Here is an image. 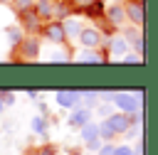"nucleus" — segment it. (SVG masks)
I'll return each instance as SVG.
<instances>
[{"label": "nucleus", "mask_w": 158, "mask_h": 155, "mask_svg": "<svg viewBox=\"0 0 158 155\" xmlns=\"http://www.w3.org/2000/svg\"><path fill=\"white\" fill-rule=\"evenodd\" d=\"M62 22H64L67 37H69V39H79V32L84 30V27H81V22H79V20H77L74 15H72V17H67V20H62Z\"/></svg>", "instance_id": "dca6fc26"}, {"label": "nucleus", "mask_w": 158, "mask_h": 155, "mask_svg": "<svg viewBox=\"0 0 158 155\" xmlns=\"http://www.w3.org/2000/svg\"><path fill=\"white\" fill-rule=\"evenodd\" d=\"M54 101H57L62 108L81 106V91H57V93H54Z\"/></svg>", "instance_id": "f8f14e48"}, {"label": "nucleus", "mask_w": 158, "mask_h": 155, "mask_svg": "<svg viewBox=\"0 0 158 155\" xmlns=\"http://www.w3.org/2000/svg\"><path fill=\"white\" fill-rule=\"evenodd\" d=\"M30 128H32V133L44 135V133H47V118H44V116H35L32 123H30Z\"/></svg>", "instance_id": "aec40b11"}, {"label": "nucleus", "mask_w": 158, "mask_h": 155, "mask_svg": "<svg viewBox=\"0 0 158 155\" xmlns=\"http://www.w3.org/2000/svg\"><path fill=\"white\" fill-rule=\"evenodd\" d=\"M2 108H5V101H2V96H0V111H2Z\"/></svg>", "instance_id": "c85d7f7f"}, {"label": "nucleus", "mask_w": 158, "mask_h": 155, "mask_svg": "<svg viewBox=\"0 0 158 155\" xmlns=\"http://www.w3.org/2000/svg\"><path fill=\"white\" fill-rule=\"evenodd\" d=\"M79 135H81V140L89 145V143H94V140H99V123H86L84 128H79Z\"/></svg>", "instance_id": "2eb2a0df"}, {"label": "nucleus", "mask_w": 158, "mask_h": 155, "mask_svg": "<svg viewBox=\"0 0 158 155\" xmlns=\"http://www.w3.org/2000/svg\"><path fill=\"white\" fill-rule=\"evenodd\" d=\"M106 59H109V54L101 52V49H84V52L77 54V62H84V64H101Z\"/></svg>", "instance_id": "ddd939ff"}, {"label": "nucleus", "mask_w": 158, "mask_h": 155, "mask_svg": "<svg viewBox=\"0 0 158 155\" xmlns=\"http://www.w3.org/2000/svg\"><path fill=\"white\" fill-rule=\"evenodd\" d=\"M114 106L121 111V113H128V116H136L141 111V101H143V93H126V91H116L114 93Z\"/></svg>", "instance_id": "f03ea898"}, {"label": "nucleus", "mask_w": 158, "mask_h": 155, "mask_svg": "<svg viewBox=\"0 0 158 155\" xmlns=\"http://www.w3.org/2000/svg\"><path fill=\"white\" fill-rule=\"evenodd\" d=\"M116 155H133V148H128V145H116Z\"/></svg>", "instance_id": "a878e982"}, {"label": "nucleus", "mask_w": 158, "mask_h": 155, "mask_svg": "<svg viewBox=\"0 0 158 155\" xmlns=\"http://www.w3.org/2000/svg\"><path fill=\"white\" fill-rule=\"evenodd\" d=\"M133 125H136V116H128V113L116 111V113H111L109 118H104V121L99 123V138L106 140V143H111L116 135L128 133Z\"/></svg>", "instance_id": "f257e3e1"}, {"label": "nucleus", "mask_w": 158, "mask_h": 155, "mask_svg": "<svg viewBox=\"0 0 158 155\" xmlns=\"http://www.w3.org/2000/svg\"><path fill=\"white\" fill-rule=\"evenodd\" d=\"M42 25H44V22L40 20V15H37L35 10L20 15V27H22L27 34H40V32H42Z\"/></svg>", "instance_id": "6e6552de"}, {"label": "nucleus", "mask_w": 158, "mask_h": 155, "mask_svg": "<svg viewBox=\"0 0 158 155\" xmlns=\"http://www.w3.org/2000/svg\"><path fill=\"white\" fill-rule=\"evenodd\" d=\"M89 121H91L89 106H74V108H72V113H69V125H72V128H84Z\"/></svg>", "instance_id": "9b49d317"}, {"label": "nucleus", "mask_w": 158, "mask_h": 155, "mask_svg": "<svg viewBox=\"0 0 158 155\" xmlns=\"http://www.w3.org/2000/svg\"><path fill=\"white\" fill-rule=\"evenodd\" d=\"M0 96H2L5 103H12V101H15V93H10V91H5V93H0Z\"/></svg>", "instance_id": "bb28decb"}, {"label": "nucleus", "mask_w": 158, "mask_h": 155, "mask_svg": "<svg viewBox=\"0 0 158 155\" xmlns=\"http://www.w3.org/2000/svg\"><path fill=\"white\" fill-rule=\"evenodd\" d=\"M17 52H20V59H27V62L37 59L40 57V34H25Z\"/></svg>", "instance_id": "423d86ee"}, {"label": "nucleus", "mask_w": 158, "mask_h": 155, "mask_svg": "<svg viewBox=\"0 0 158 155\" xmlns=\"http://www.w3.org/2000/svg\"><path fill=\"white\" fill-rule=\"evenodd\" d=\"M69 5H72V10L74 12H84V15H89V17H101L104 15V2L101 0H67Z\"/></svg>", "instance_id": "39448f33"}, {"label": "nucleus", "mask_w": 158, "mask_h": 155, "mask_svg": "<svg viewBox=\"0 0 158 155\" xmlns=\"http://www.w3.org/2000/svg\"><path fill=\"white\" fill-rule=\"evenodd\" d=\"M7 39H10V47L12 49H17L20 44H22V39H25V30L22 27H7Z\"/></svg>", "instance_id": "a211bd4d"}, {"label": "nucleus", "mask_w": 158, "mask_h": 155, "mask_svg": "<svg viewBox=\"0 0 158 155\" xmlns=\"http://www.w3.org/2000/svg\"><path fill=\"white\" fill-rule=\"evenodd\" d=\"M123 7H126V20L133 25V27H138L141 30V25H143V2H136V0H126L123 2Z\"/></svg>", "instance_id": "1a4fd4ad"}, {"label": "nucleus", "mask_w": 158, "mask_h": 155, "mask_svg": "<svg viewBox=\"0 0 158 155\" xmlns=\"http://www.w3.org/2000/svg\"><path fill=\"white\" fill-rule=\"evenodd\" d=\"M49 59H52V62H67V59H69V54H67V52H54Z\"/></svg>", "instance_id": "393cba45"}, {"label": "nucleus", "mask_w": 158, "mask_h": 155, "mask_svg": "<svg viewBox=\"0 0 158 155\" xmlns=\"http://www.w3.org/2000/svg\"><path fill=\"white\" fill-rule=\"evenodd\" d=\"M128 42H131V47L138 52V54H143V37H141V32H138V27H131L126 34H123Z\"/></svg>", "instance_id": "f3484780"}, {"label": "nucleus", "mask_w": 158, "mask_h": 155, "mask_svg": "<svg viewBox=\"0 0 158 155\" xmlns=\"http://www.w3.org/2000/svg\"><path fill=\"white\" fill-rule=\"evenodd\" d=\"M44 39H49L52 44H67L69 42V37H67V30H64V22L62 20H49V22H44L42 25V32H40Z\"/></svg>", "instance_id": "7ed1b4c3"}, {"label": "nucleus", "mask_w": 158, "mask_h": 155, "mask_svg": "<svg viewBox=\"0 0 158 155\" xmlns=\"http://www.w3.org/2000/svg\"><path fill=\"white\" fill-rule=\"evenodd\" d=\"M123 62H126V64H141V62H143V54H138V52H128V54L123 57Z\"/></svg>", "instance_id": "412c9836"}, {"label": "nucleus", "mask_w": 158, "mask_h": 155, "mask_svg": "<svg viewBox=\"0 0 158 155\" xmlns=\"http://www.w3.org/2000/svg\"><path fill=\"white\" fill-rule=\"evenodd\" d=\"M104 17L109 20V25H111V27H118V25H123V22H126V7H123V5H118V2H111V5H106Z\"/></svg>", "instance_id": "9d476101"}, {"label": "nucleus", "mask_w": 158, "mask_h": 155, "mask_svg": "<svg viewBox=\"0 0 158 155\" xmlns=\"http://www.w3.org/2000/svg\"><path fill=\"white\" fill-rule=\"evenodd\" d=\"M99 98V93L96 91H81V101H86V103H94Z\"/></svg>", "instance_id": "5701e85b"}, {"label": "nucleus", "mask_w": 158, "mask_h": 155, "mask_svg": "<svg viewBox=\"0 0 158 155\" xmlns=\"http://www.w3.org/2000/svg\"><path fill=\"white\" fill-rule=\"evenodd\" d=\"M79 44L84 49H101L104 47V32L99 27H84L79 32Z\"/></svg>", "instance_id": "20e7f679"}, {"label": "nucleus", "mask_w": 158, "mask_h": 155, "mask_svg": "<svg viewBox=\"0 0 158 155\" xmlns=\"http://www.w3.org/2000/svg\"><path fill=\"white\" fill-rule=\"evenodd\" d=\"M10 5H12V10H15L17 15L35 10V0H10Z\"/></svg>", "instance_id": "6ab92c4d"}, {"label": "nucleus", "mask_w": 158, "mask_h": 155, "mask_svg": "<svg viewBox=\"0 0 158 155\" xmlns=\"http://www.w3.org/2000/svg\"><path fill=\"white\" fill-rule=\"evenodd\" d=\"M0 2H10V0H0Z\"/></svg>", "instance_id": "c756f323"}, {"label": "nucleus", "mask_w": 158, "mask_h": 155, "mask_svg": "<svg viewBox=\"0 0 158 155\" xmlns=\"http://www.w3.org/2000/svg\"><path fill=\"white\" fill-rule=\"evenodd\" d=\"M35 155H57V148L54 145H42V148H37Z\"/></svg>", "instance_id": "4be33fe9"}, {"label": "nucleus", "mask_w": 158, "mask_h": 155, "mask_svg": "<svg viewBox=\"0 0 158 155\" xmlns=\"http://www.w3.org/2000/svg\"><path fill=\"white\" fill-rule=\"evenodd\" d=\"M35 12L40 15L42 22L54 20V0H35Z\"/></svg>", "instance_id": "4468645a"}, {"label": "nucleus", "mask_w": 158, "mask_h": 155, "mask_svg": "<svg viewBox=\"0 0 158 155\" xmlns=\"http://www.w3.org/2000/svg\"><path fill=\"white\" fill-rule=\"evenodd\" d=\"M99 155H116V145L104 143V145H101V150H99Z\"/></svg>", "instance_id": "b1692460"}, {"label": "nucleus", "mask_w": 158, "mask_h": 155, "mask_svg": "<svg viewBox=\"0 0 158 155\" xmlns=\"http://www.w3.org/2000/svg\"><path fill=\"white\" fill-rule=\"evenodd\" d=\"M99 113H101L104 118H109V116H111V111H109V106H99Z\"/></svg>", "instance_id": "cd10ccee"}, {"label": "nucleus", "mask_w": 158, "mask_h": 155, "mask_svg": "<svg viewBox=\"0 0 158 155\" xmlns=\"http://www.w3.org/2000/svg\"><path fill=\"white\" fill-rule=\"evenodd\" d=\"M106 47H109V49H106L109 59H123V57L128 54V47H131V44H128V39H126L123 34H121V37H118V34H114V37L109 39V44H106Z\"/></svg>", "instance_id": "0eeeda50"}, {"label": "nucleus", "mask_w": 158, "mask_h": 155, "mask_svg": "<svg viewBox=\"0 0 158 155\" xmlns=\"http://www.w3.org/2000/svg\"><path fill=\"white\" fill-rule=\"evenodd\" d=\"M136 2H143V0H136Z\"/></svg>", "instance_id": "7c9ffc66"}]
</instances>
